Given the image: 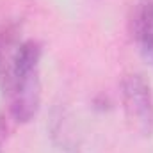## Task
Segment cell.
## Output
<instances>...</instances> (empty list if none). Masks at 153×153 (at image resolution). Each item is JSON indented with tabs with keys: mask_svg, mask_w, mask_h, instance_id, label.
<instances>
[{
	"mask_svg": "<svg viewBox=\"0 0 153 153\" xmlns=\"http://www.w3.org/2000/svg\"><path fill=\"white\" fill-rule=\"evenodd\" d=\"M43 48L38 41L20 43L4 89L11 96V116L16 123H29L39 111L41 78L39 61Z\"/></svg>",
	"mask_w": 153,
	"mask_h": 153,
	"instance_id": "1",
	"label": "cell"
},
{
	"mask_svg": "<svg viewBox=\"0 0 153 153\" xmlns=\"http://www.w3.org/2000/svg\"><path fill=\"white\" fill-rule=\"evenodd\" d=\"M121 102L125 114L141 135L153 134V94L141 73H128L121 80Z\"/></svg>",
	"mask_w": 153,
	"mask_h": 153,
	"instance_id": "2",
	"label": "cell"
},
{
	"mask_svg": "<svg viewBox=\"0 0 153 153\" xmlns=\"http://www.w3.org/2000/svg\"><path fill=\"white\" fill-rule=\"evenodd\" d=\"M132 32L141 53L153 64V0H139L132 16Z\"/></svg>",
	"mask_w": 153,
	"mask_h": 153,
	"instance_id": "3",
	"label": "cell"
},
{
	"mask_svg": "<svg viewBox=\"0 0 153 153\" xmlns=\"http://www.w3.org/2000/svg\"><path fill=\"white\" fill-rule=\"evenodd\" d=\"M18 46L20 43L16 41V30L13 27H7L5 30L0 32V85L2 87L7 82Z\"/></svg>",
	"mask_w": 153,
	"mask_h": 153,
	"instance_id": "4",
	"label": "cell"
},
{
	"mask_svg": "<svg viewBox=\"0 0 153 153\" xmlns=\"http://www.w3.org/2000/svg\"><path fill=\"white\" fill-rule=\"evenodd\" d=\"M5 139H7V121L0 116V153H4Z\"/></svg>",
	"mask_w": 153,
	"mask_h": 153,
	"instance_id": "5",
	"label": "cell"
}]
</instances>
